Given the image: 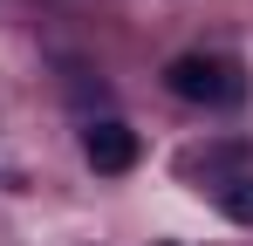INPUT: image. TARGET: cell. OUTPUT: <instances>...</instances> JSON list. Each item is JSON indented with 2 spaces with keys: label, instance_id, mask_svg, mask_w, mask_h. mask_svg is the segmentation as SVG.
Returning a JSON list of instances; mask_svg holds the SVG:
<instances>
[{
  "label": "cell",
  "instance_id": "6da1fadb",
  "mask_svg": "<svg viewBox=\"0 0 253 246\" xmlns=\"http://www.w3.org/2000/svg\"><path fill=\"white\" fill-rule=\"evenodd\" d=\"M165 89L178 103H206V110H226V103H240V62H226V55H178L165 69Z\"/></svg>",
  "mask_w": 253,
  "mask_h": 246
},
{
  "label": "cell",
  "instance_id": "7a4b0ae2",
  "mask_svg": "<svg viewBox=\"0 0 253 246\" xmlns=\"http://www.w3.org/2000/svg\"><path fill=\"white\" fill-rule=\"evenodd\" d=\"M83 158L96 164V171H110V178H117V171H130V164H137V130H130V123H117V117L89 123V130H83Z\"/></svg>",
  "mask_w": 253,
  "mask_h": 246
},
{
  "label": "cell",
  "instance_id": "3957f363",
  "mask_svg": "<svg viewBox=\"0 0 253 246\" xmlns=\"http://www.w3.org/2000/svg\"><path fill=\"white\" fill-rule=\"evenodd\" d=\"M219 205H226V219H240V226H253V178H233V185L219 192Z\"/></svg>",
  "mask_w": 253,
  "mask_h": 246
}]
</instances>
